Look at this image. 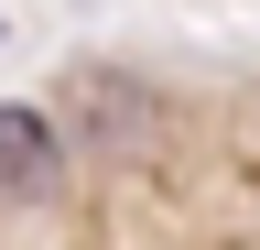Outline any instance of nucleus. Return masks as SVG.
Segmentation results:
<instances>
[{
    "instance_id": "1",
    "label": "nucleus",
    "mask_w": 260,
    "mask_h": 250,
    "mask_svg": "<svg viewBox=\"0 0 260 250\" xmlns=\"http://www.w3.org/2000/svg\"><path fill=\"white\" fill-rule=\"evenodd\" d=\"M54 174H65L54 120L22 109V98H0V196H54Z\"/></svg>"
}]
</instances>
